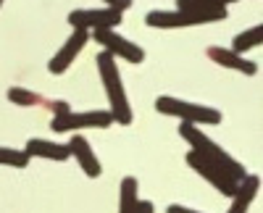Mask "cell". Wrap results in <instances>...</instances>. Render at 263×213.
Masks as SVG:
<instances>
[{"label":"cell","mask_w":263,"mask_h":213,"mask_svg":"<svg viewBox=\"0 0 263 213\" xmlns=\"http://www.w3.org/2000/svg\"><path fill=\"white\" fill-rule=\"evenodd\" d=\"M6 95H8L11 103L18 105V108H32V105H40V103H42V98H40L37 92L27 90V87H8Z\"/></svg>","instance_id":"cell-16"},{"label":"cell","mask_w":263,"mask_h":213,"mask_svg":"<svg viewBox=\"0 0 263 213\" xmlns=\"http://www.w3.org/2000/svg\"><path fill=\"white\" fill-rule=\"evenodd\" d=\"M121 21H124V13L114 11V8H87V11H71L69 13V24L74 29H84V32L114 29Z\"/></svg>","instance_id":"cell-5"},{"label":"cell","mask_w":263,"mask_h":213,"mask_svg":"<svg viewBox=\"0 0 263 213\" xmlns=\"http://www.w3.org/2000/svg\"><path fill=\"white\" fill-rule=\"evenodd\" d=\"M179 134H182L184 142H190V147H192L195 153H200L205 161L216 163L218 168H224V171H227L234 182H242V179L248 177L245 166L239 163L237 158H232L221 145H216L203 129H197V126H192V124H182V126H179Z\"/></svg>","instance_id":"cell-1"},{"label":"cell","mask_w":263,"mask_h":213,"mask_svg":"<svg viewBox=\"0 0 263 213\" xmlns=\"http://www.w3.org/2000/svg\"><path fill=\"white\" fill-rule=\"evenodd\" d=\"M114 124L108 111H84V113H63V116H53L50 129L53 132H77V129H108Z\"/></svg>","instance_id":"cell-4"},{"label":"cell","mask_w":263,"mask_h":213,"mask_svg":"<svg viewBox=\"0 0 263 213\" xmlns=\"http://www.w3.org/2000/svg\"><path fill=\"white\" fill-rule=\"evenodd\" d=\"M260 42H263V27H260V24H255V27H250V29H245V32H239V34L232 40V53L245 55L248 50L258 48Z\"/></svg>","instance_id":"cell-15"},{"label":"cell","mask_w":263,"mask_h":213,"mask_svg":"<svg viewBox=\"0 0 263 213\" xmlns=\"http://www.w3.org/2000/svg\"><path fill=\"white\" fill-rule=\"evenodd\" d=\"M92 37H95L98 45H103V53L114 55V58L121 55L129 63H142L145 61V50L140 45H135L132 40L121 37L119 32H114V29H98V32H92Z\"/></svg>","instance_id":"cell-6"},{"label":"cell","mask_w":263,"mask_h":213,"mask_svg":"<svg viewBox=\"0 0 263 213\" xmlns=\"http://www.w3.org/2000/svg\"><path fill=\"white\" fill-rule=\"evenodd\" d=\"M0 8H3V0H0Z\"/></svg>","instance_id":"cell-23"},{"label":"cell","mask_w":263,"mask_h":213,"mask_svg":"<svg viewBox=\"0 0 263 213\" xmlns=\"http://www.w3.org/2000/svg\"><path fill=\"white\" fill-rule=\"evenodd\" d=\"M258 189H260V179L255 174H248L242 182L237 184L234 195H232V205H229L227 213H248L253 200H255V195H258Z\"/></svg>","instance_id":"cell-11"},{"label":"cell","mask_w":263,"mask_h":213,"mask_svg":"<svg viewBox=\"0 0 263 213\" xmlns=\"http://www.w3.org/2000/svg\"><path fill=\"white\" fill-rule=\"evenodd\" d=\"M166 213H200V210H192V208H184V205H177V203H174V205L166 208Z\"/></svg>","instance_id":"cell-20"},{"label":"cell","mask_w":263,"mask_h":213,"mask_svg":"<svg viewBox=\"0 0 263 213\" xmlns=\"http://www.w3.org/2000/svg\"><path fill=\"white\" fill-rule=\"evenodd\" d=\"M29 158L24 150H13V147H0V166H13V168H27Z\"/></svg>","instance_id":"cell-17"},{"label":"cell","mask_w":263,"mask_h":213,"mask_svg":"<svg viewBox=\"0 0 263 213\" xmlns=\"http://www.w3.org/2000/svg\"><path fill=\"white\" fill-rule=\"evenodd\" d=\"M69 153L79 161V166H82V171L90 177V179H98L100 174H103V163H100V158L95 156V150H92V145L87 142L82 134H74L71 140H69Z\"/></svg>","instance_id":"cell-9"},{"label":"cell","mask_w":263,"mask_h":213,"mask_svg":"<svg viewBox=\"0 0 263 213\" xmlns=\"http://www.w3.org/2000/svg\"><path fill=\"white\" fill-rule=\"evenodd\" d=\"M156 111L163 113V116H177V119H182V124H192V126L221 124V113L216 108L200 105V103H187V100H179V98H158Z\"/></svg>","instance_id":"cell-3"},{"label":"cell","mask_w":263,"mask_h":213,"mask_svg":"<svg viewBox=\"0 0 263 213\" xmlns=\"http://www.w3.org/2000/svg\"><path fill=\"white\" fill-rule=\"evenodd\" d=\"M137 213H156V205H153L150 200H140V205H137Z\"/></svg>","instance_id":"cell-21"},{"label":"cell","mask_w":263,"mask_h":213,"mask_svg":"<svg viewBox=\"0 0 263 213\" xmlns=\"http://www.w3.org/2000/svg\"><path fill=\"white\" fill-rule=\"evenodd\" d=\"M105 3V8H114V11H126V8H132V0H103Z\"/></svg>","instance_id":"cell-18"},{"label":"cell","mask_w":263,"mask_h":213,"mask_svg":"<svg viewBox=\"0 0 263 213\" xmlns=\"http://www.w3.org/2000/svg\"><path fill=\"white\" fill-rule=\"evenodd\" d=\"M50 111H53V116H63V113H69V103L66 100H53Z\"/></svg>","instance_id":"cell-19"},{"label":"cell","mask_w":263,"mask_h":213,"mask_svg":"<svg viewBox=\"0 0 263 213\" xmlns=\"http://www.w3.org/2000/svg\"><path fill=\"white\" fill-rule=\"evenodd\" d=\"M203 3H208V6H216V8H227L229 3H237V0H203Z\"/></svg>","instance_id":"cell-22"},{"label":"cell","mask_w":263,"mask_h":213,"mask_svg":"<svg viewBox=\"0 0 263 213\" xmlns=\"http://www.w3.org/2000/svg\"><path fill=\"white\" fill-rule=\"evenodd\" d=\"M87 40H90V32H84V29H74V32H71V37L66 40L63 45L58 48V53L50 58L48 71H50V74H63V71L74 63V58L82 53V48L87 45Z\"/></svg>","instance_id":"cell-8"},{"label":"cell","mask_w":263,"mask_h":213,"mask_svg":"<svg viewBox=\"0 0 263 213\" xmlns=\"http://www.w3.org/2000/svg\"><path fill=\"white\" fill-rule=\"evenodd\" d=\"M27 158H48V161H69L71 153L66 145H58V142H50V140H40V137H32L24 147Z\"/></svg>","instance_id":"cell-12"},{"label":"cell","mask_w":263,"mask_h":213,"mask_svg":"<svg viewBox=\"0 0 263 213\" xmlns=\"http://www.w3.org/2000/svg\"><path fill=\"white\" fill-rule=\"evenodd\" d=\"M140 205V184L135 177H124L119 184V213H137Z\"/></svg>","instance_id":"cell-14"},{"label":"cell","mask_w":263,"mask_h":213,"mask_svg":"<svg viewBox=\"0 0 263 213\" xmlns=\"http://www.w3.org/2000/svg\"><path fill=\"white\" fill-rule=\"evenodd\" d=\"M177 11L190 16L197 27L200 24H216V21L227 18V8L208 6V3H203V0H177Z\"/></svg>","instance_id":"cell-10"},{"label":"cell","mask_w":263,"mask_h":213,"mask_svg":"<svg viewBox=\"0 0 263 213\" xmlns=\"http://www.w3.org/2000/svg\"><path fill=\"white\" fill-rule=\"evenodd\" d=\"M98 71H100V79L105 84V95H108V103H111V113L114 121L129 126L132 124V108H129V100H126V90H124V79H121V71L116 66V58L108 55V53H100L98 55Z\"/></svg>","instance_id":"cell-2"},{"label":"cell","mask_w":263,"mask_h":213,"mask_svg":"<svg viewBox=\"0 0 263 213\" xmlns=\"http://www.w3.org/2000/svg\"><path fill=\"white\" fill-rule=\"evenodd\" d=\"M187 163H190V166H192L195 171L200 174L208 184H213L221 195H227V198H232V195H234V189H237V184H239V182H234V179L224 171V168H218L216 163L205 161L200 153H195V150H190V153H187Z\"/></svg>","instance_id":"cell-7"},{"label":"cell","mask_w":263,"mask_h":213,"mask_svg":"<svg viewBox=\"0 0 263 213\" xmlns=\"http://www.w3.org/2000/svg\"><path fill=\"white\" fill-rule=\"evenodd\" d=\"M208 58H211V61H216L218 66H224V69H234V71L248 74V76H253V74L258 71V66H255L253 61H248L245 55L232 53L229 48H211V50H208Z\"/></svg>","instance_id":"cell-13"}]
</instances>
